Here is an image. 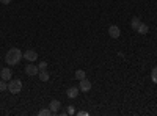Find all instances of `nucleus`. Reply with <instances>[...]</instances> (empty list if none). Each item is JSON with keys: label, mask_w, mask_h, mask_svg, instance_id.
<instances>
[{"label": "nucleus", "mask_w": 157, "mask_h": 116, "mask_svg": "<svg viewBox=\"0 0 157 116\" xmlns=\"http://www.w3.org/2000/svg\"><path fill=\"white\" fill-rule=\"evenodd\" d=\"M22 58H24V54L21 52V49H17V47L10 49L6 52V55H5V61H6L8 66H16Z\"/></svg>", "instance_id": "f257e3e1"}, {"label": "nucleus", "mask_w": 157, "mask_h": 116, "mask_svg": "<svg viewBox=\"0 0 157 116\" xmlns=\"http://www.w3.org/2000/svg\"><path fill=\"white\" fill-rule=\"evenodd\" d=\"M38 75H39V80H41V82H47V80L50 79V74H49L46 69H44V71H39Z\"/></svg>", "instance_id": "9b49d317"}, {"label": "nucleus", "mask_w": 157, "mask_h": 116, "mask_svg": "<svg viewBox=\"0 0 157 116\" xmlns=\"http://www.w3.org/2000/svg\"><path fill=\"white\" fill-rule=\"evenodd\" d=\"M24 58L27 60V61H30V63H32V61H35V60L38 58V54L35 52V50H32V49H30V50H27V52H24Z\"/></svg>", "instance_id": "6e6552de"}, {"label": "nucleus", "mask_w": 157, "mask_h": 116, "mask_svg": "<svg viewBox=\"0 0 157 116\" xmlns=\"http://www.w3.org/2000/svg\"><path fill=\"white\" fill-rule=\"evenodd\" d=\"M151 80L154 82V83H157V66L152 69V72H151Z\"/></svg>", "instance_id": "2eb2a0df"}, {"label": "nucleus", "mask_w": 157, "mask_h": 116, "mask_svg": "<svg viewBox=\"0 0 157 116\" xmlns=\"http://www.w3.org/2000/svg\"><path fill=\"white\" fill-rule=\"evenodd\" d=\"M78 91H80V89H78L77 86H71V88L66 89V96H68L69 99H75V97L78 96Z\"/></svg>", "instance_id": "0eeeda50"}, {"label": "nucleus", "mask_w": 157, "mask_h": 116, "mask_svg": "<svg viewBox=\"0 0 157 116\" xmlns=\"http://www.w3.org/2000/svg\"><path fill=\"white\" fill-rule=\"evenodd\" d=\"M21 89H22V82L21 80H8V91L11 94H17L21 93Z\"/></svg>", "instance_id": "f03ea898"}, {"label": "nucleus", "mask_w": 157, "mask_h": 116, "mask_svg": "<svg viewBox=\"0 0 157 116\" xmlns=\"http://www.w3.org/2000/svg\"><path fill=\"white\" fill-rule=\"evenodd\" d=\"M24 71H25V74H27V75H36V74H39V68L35 66V64H32V63H29Z\"/></svg>", "instance_id": "7ed1b4c3"}, {"label": "nucleus", "mask_w": 157, "mask_h": 116, "mask_svg": "<svg viewBox=\"0 0 157 116\" xmlns=\"http://www.w3.org/2000/svg\"><path fill=\"white\" fill-rule=\"evenodd\" d=\"M149 32V27L145 24V22H141L140 25H138V28H137V33H140V35H146Z\"/></svg>", "instance_id": "9d476101"}, {"label": "nucleus", "mask_w": 157, "mask_h": 116, "mask_svg": "<svg viewBox=\"0 0 157 116\" xmlns=\"http://www.w3.org/2000/svg\"><path fill=\"white\" fill-rule=\"evenodd\" d=\"M78 114L80 116H88V111H78Z\"/></svg>", "instance_id": "6ab92c4d"}, {"label": "nucleus", "mask_w": 157, "mask_h": 116, "mask_svg": "<svg viewBox=\"0 0 157 116\" xmlns=\"http://www.w3.org/2000/svg\"><path fill=\"white\" fill-rule=\"evenodd\" d=\"M0 3H2V5H10L11 0H0Z\"/></svg>", "instance_id": "a211bd4d"}, {"label": "nucleus", "mask_w": 157, "mask_h": 116, "mask_svg": "<svg viewBox=\"0 0 157 116\" xmlns=\"http://www.w3.org/2000/svg\"><path fill=\"white\" fill-rule=\"evenodd\" d=\"M75 79H77L78 82L83 80V79H86V72L82 71V69H77V71H75Z\"/></svg>", "instance_id": "f8f14e48"}, {"label": "nucleus", "mask_w": 157, "mask_h": 116, "mask_svg": "<svg viewBox=\"0 0 157 116\" xmlns=\"http://www.w3.org/2000/svg\"><path fill=\"white\" fill-rule=\"evenodd\" d=\"M6 89H8L6 80H0V91H6Z\"/></svg>", "instance_id": "dca6fc26"}, {"label": "nucleus", "mask_w": 157, "mask_h": 116, "mask_svg": "<svg viewBox=\"0 0 157 116\" xmlns=\"http://www.w3.org/2000/svg\"><path fill=\"white\" fill-rule=\"evenodd\" d=\"M141 24V21H140V17H134L132 21H130V27H132V30H135L137 32V28H138V25Z\"/></svg>", "instance_id": "ddd939ff"}, {"label": "nucleus", "mask_w": 157, "mask_h": 116, "mask_svg": "<svg viewBox=\"0 0 157 116\" xmlns=\"http://www.w3.org/2000/svg\"><path fill=\"white\" fill-rule=\"evenodd\" d=\"M109 35H110V38H113V39L120 38V35H121L120 27H118V25H110V27H109Z\"/></svg>", "instance_id": "20e7f679"}, {"label": "nucleus", "mask_w": 157, "mask_h": 116, "mask_svg": "<svg viewBox=\"0 0 157 116\" xmlns=\"http://www.w3.org/2000/svg\"><path fill=\"white\" fill-rule=\"evenodd\" d=\"M60 107H61V102H60V100H57V99H55V100H52L50 104H49V108H50V111L54 113V114H55V113H58Z\"/></svg>", "instance_id": "1a4fd4ad"}, {"label": "nucleus", "mask_w": 157, "mask_h": 116, "mask_svg": "<svg viewBox=\"0 0 157 116\" xmlns=\"http://www.w3.org/2000/svg\"><path fill=\"white\" fill-rule=\"evenodd\" d=\"M78 89H80L82 93H88L90 89H91V82L86 80V79L80 80V83H78Z\"/></svg>", "instance_id": "39448f33"}, {"label": "nucleus", "mask_w": 157, "mask_h": 116, "mask_svg": "<svg viewBox=\"0 0 157 116\" xmlns=\"http://www.w3.org/2000/svg\"><path fill=\"white\" fill-rule=\"evenodd\" d=\"M11 77H13V71L10 68H3L2 71H0V79L2 80H11Z\"/></svg>", "instance_id": "423d86ee"}, {"label": "nucleus", "mask_w": 157, "mask_h": 116, "mask_svg": "<svg viewBox=\"0 0 157 116\" xmlns=\"http://www.w3.org/2000/svg\"><path fill=\"white\" fill-rule=\"evenodd\" d=\"M38 114H39V116H50V114H54V113L50 111V108H41Z\"/></svg>", "instance_id": "4468645a"}, {"label": "nucleus", "mask_w": 157, "mask_h": 116, "mask_svg": "<svg viewBox=\"0 0 157 116\" xmlns=\"http://www.w3.org/2000/svg\"><path fill=\"white\" fill-rule=\"evenodd\" d=\"M38 68H39V71H44V69H47V61H41L38 64Z\"/></svg>", "instance_id": "f3484780"}]
</instances>
